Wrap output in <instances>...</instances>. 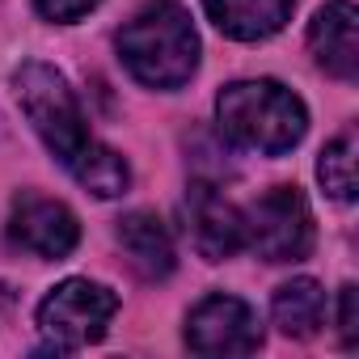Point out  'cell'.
Segmentation results:
<instances>
[{
	"label": "cell",
	"mask_w": 359,
	"mask_h": 359,
	"mask_svg": "<svg viewBox=\"0 0 359 359\" xmlns=\"http://www.w3.org/2000/svg\"><path fill=\"white\" fill-rule=\"evenodd\" d=\"M245 245L266 262H300L313 250V212L296 187L266 191L245 212Z\"/></svg>",
	"instance_id": "5b68a950"
},
{
	"label": "cell",
	"mask_w": 359,
	"mask_h": 359,
	"mask_svg": "<svg viewBox=\"0 0 359 359\" xmlns=\"http://www.w3.org/2000/svg\"><path fill=\"white\" fill-rule=\"evenodd\" d=\"M216 123L229 144L262 156H283L304 140L309 110L279 81H233L216 97Z\"/></svg>",
	"instance_id": "7a4b0ae2"
},
{
	"label": "cell",
	"mask_w": 359,
	"mask_h": 359,
	"mask_svg": "<svg viewBox=\"0 0 359 359\" xmlns=\"http://www.w3.org/2000/svg\"><path fill=\"white\" fill-rule=\"evenodd\" d=\"M9 237L39 254V258H68L81 241V224L76 216L60 203V199H47V195H18L13 199V212H9Z\"/></svg>",
	"instance_id": "52a82bcc"
},
{
	"label": "cell",
	"mask_w": 359,
	"mask_h": 359,
	"mask_svg": "<svg viewBox=\"0 0 359 359\" xmlns=\"http://www.w3.org/2000/svg\"><path fill=\"white\" fill-rule=\"evenodd\" d=\"M9 309H13V292H9L5 283H0V321L9 317Z\"/></svg>",
	"instance_id": "e0dca14e"
},
{
	"label": "cell",
	"mask_w": 359,
	"mask_h": 359,
	"mask_svg": "<svg viewBox=\"0 0 359 359\" xmlns=\"http://www.w3.org/2000/svg\"><path fill=\"white\" fill-rule=\"evenodd\" d=\"M203 9L220 34L241 39V43H258V39L279 34L292 22L296 0H203Z\"/></svg>",
	"instance_id": "30bf717a"
},
{
	"label": "cell",
	"mask_w": 359,
	"mask_h": 359,
	"mask_svg": "<svg viewBox=\"0 0 359 359\" xmlns=\"http://www.w3.org/2000/svg\"><path fill=\"white\" fill-rule=\"evenodd\" d=\"M309 47L330 76L338 81L359 76V13L351 0H330L325 9H317L309 26Z\"/></svg>",
	"instance_id": "9c48e42d"
},
{
	"label": "cell",
	"mask_w": 359,
	"mask_h": 359,
	"mask_svg": "<svg viewBox=\"0 0 359 359\" xmlns=\"http://www.w3.org/2000/svg\"><path fill=\"white\" fill-rule=\"evenodd\" d=\"M258 342H262L258 317L237 296L224 292L203 296L187 317V346L195 355H250L258 351Z\"/></svg>",
	"instance_id": "8992f818"
},
{
	"label": "cell",
	"mask_w": 359,
	"mask_h": 359,
	"mask_svg": "<svg viewBox=\"0 0 359 359\" xmlns=\"http://www.w3.org/2000/svg\"><path fill=\"white\" fill-rule=\"evenodd\" d=\"M118 313V296L106 283L93 279H64L51 287V296L39 304V330L47 338V351L72 355L89 342H97Z\"/></svg>",
	"instance_id": "277c9868"
},
{
	"label": "cell",
	"mask_w": 359,
	"mask_h": 359,
	"mask_svg": "<svg viewBox=\"0 0 359 359\" xmlns=\"http://www.w3.org/2000/svg\"><path fill=\"white\" fill-rule=\"evenodd\" d=\"M34 5H39V13L47 22H81L89 9L102 5V0H34Z\"/></svg>",
	"instance_id": "2e32d148"
},
{
	"label": "cell",
	"mask_w": 359,
	"mask_h": 359,
	"mask_svg": "<svg viewBox=\"0 0 359 359\" xmlns=\"http://www.w3.org/2000/svg\"><path fill=\"white\" fill-rule=\"evenodd\" d=\"M118 245L127 254V262L144 275V279H165L177 266L173 254V237L169 229L152 216V212H131L118 220Z\"/></svg>",
	"instance_id": "8fae6325"
},
{
	"label": "cell",
	"mask_w": 359,
	"mask_h": 359,
	"mask_svg": "<svg viewBox=\"0 0 359 359\" xmlns=\"http://www.w3.org/2000/svg\"><path fill=\"white\" fill-rule=\"evenodd\" d=\"M317 177H321V187H325L330 199H338V203H351L355 199V131L351 127L338 140L325 144L321 165H317Z\"/></svg>",
	"instance_id": "5bb4252c"
},
{
	"label": "cell",
	"mask_w": 359,
	"mask_h": 359,
	"mask_svg": "<svg viewBox=\"0 0 359 359\" xmlns=\"http://www.w3.org/2000/svg\"><path fill=\"white\" fill-rule=\"evenodd\" d=\"M68 173L76 177V182H81L89 195H97V199H118V195L131 187V169H127V161H123L114 148H106V144H93Z\"/></svg>",
	"instance_id": "4fadbf2b"
},
{
	"label": "cell",
	"mask_w": 359,
	"mask_h": 359,
	"mask_svg": "<svg viewBox=\"0 0 359 359\" xmlns=\"http://www.w3.org/2000/svg\"><path fill=\"white\" fill-rule=\"evenodd\" d=\"M187 220H191L187 224L191 241H195V250L208 262H224V258H233L245 245V216L212 182H191V191H187Z\"/></svg>",
	"instance_id": "ba28073f"
},
{
	"label": "cell",
	"mask_w": 359,
	"mask_h": 359,
	"mask_svg": "<svg viewBox=\"0 0 359 359\" xmlns=\"http://www.w3.org/2000/svg\"><path fill=\"white\" fill-rule=\"evenodd\" d=\"M118 55L127 72L148 89H177L199 68V34L177 0H152L118 30Z\"/></svg>",
	"instance_id": "6da1fadb"
},
{
	"label": "cell",
	"mask_w": 359,
	"mask_h": 359,
	"mask_svg": "<svg viewBox=\"0 0 359 359\" xmlns=\"http://www.w3.org/2000/svg\"><path fill=\"white\" fill-rule=\"evenodd\" d=\"M271 317L287 338H313L325 321V292L317 279H292L275 292Z\"/></svg>",
	"instance_id": "7c38bea8"
},
{
	"label": "cell",
	"mask_w": 359,
	"mask_h": 359,
	"mask_svg": "<svg viewBox=\"0 0 359 359\" xmlns=\"http://www.w3.org/2000/svg\"><path fill=\"white\" fill-rule=\"evenodd\" d=\"M338 334H342V346L351 351L359 342V292L346 283L342 296H338Z\"/></svg>",
	"instance_id": "9a60e30c"
},
{
	"label": "cell",
	"mask_w": 359,
	"mask_h": 359,
	"mask_svg": "<svg viewBox=\"0 0 359 359\" xmlns=\"http://www.w3.org/2000/svg\"><path fill=\"white\" fill-rule=\"evenodd\" d=\"M13 93L26 110V118L34 123L39 140L64 161V169H72L97 140L89 135L85 127V114H81V102L72 97L68 81L51 68V64H22L18 76H13Z\"/></svg>",
	"instance_id": "3957f363"
}]
</instances>
